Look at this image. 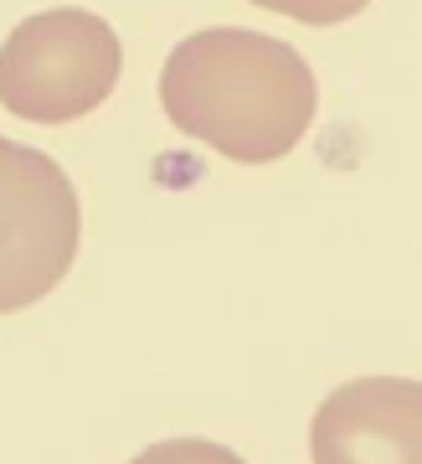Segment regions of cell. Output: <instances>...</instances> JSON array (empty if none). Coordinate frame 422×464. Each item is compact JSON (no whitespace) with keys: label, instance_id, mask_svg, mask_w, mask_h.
<instances>
[{"label":"cell","instance_id":"obj_1","mask_svg":"<svg viewBox=\"0 0 422 464\" xmlns=\"http://www.w3.org/2000/svg\"><path fill=\"white\" fill-rule=\"evenodd\" d=\"M314 72L289 42L243 26H211L160 67V109L180 134L243 166L283 160L314 124Z\"/></svg>","mask_w":422,"mask_h":464},{"label":"cell","instance_id":"obj_2","mask_svg":"<svg viewBox=\"0 0 422 464\" xmlns=\"http://www.w3.org/2000/svg\"><path fill=\"white\" fill-rule=\"evenodd\" d=\"M124 47L93 11H36L0 47V103L32 124H72L119 88Z\"/></svg>","mask_w":422,"mask_h":464},{"label":"cell","instance_id":"obj_3","mask_svg":"<svg viewBox=\"0 0 422 464\" xmlns=\"http://www.w3.org/2000/svg\"><path fill=\"white\" fill-rule=\"evenodd\" d=\"M82 243V207L47 150L0 134V315L47 299Z\"/></svg>","mask_w":422,"mask_h":464},{"label":"cell","instance_id":"obj_4","mask_svg":"<svg viewBox=\"0 0 422 464\" xmlns=\"http://www.w3.org/2000/svg\"><path fill=\"white\" fill-rule=\"evenodd\" d=\"M314 464H422V382L360 377L335 387L309 429Z\"/></svg>","mask_w":422,"mask_h":464},{"label":"cell","instance_id":"obj_5","mask_svg":"<svg viewBox=\"0 0 422 464\" xmlns=\"http://www.w3.org/2000/svg\"><path fill=\"white\" fill-rule=\"evenodd\" d=\"M129 464H247V459L232 454L227 444H211V439H165V444H149L145 454H134Z\"/></svg>","mask_w":422,"mask_h":464},{"label":"cell","instance_id":"obj_6","mask_svg":"<svg viewBox=\"0 0 422 464\" xmlns=\"http://www.w3.org/2000/svg\"><path fill=\"white\" fill-rule=\"evenodd\" d=\"M263 11H278V16H293L304 26H340V21L360 16L371 0H253Z\"/></svg>","mask_w":422,"mask_h":464}]
</instances>
